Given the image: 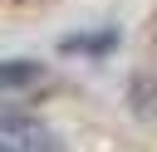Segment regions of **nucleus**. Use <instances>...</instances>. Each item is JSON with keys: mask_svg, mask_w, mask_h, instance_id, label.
Listing matches in <instances>:
<instances>
[{"mask_svg": "<svg viewBox=\"0 0 157 152\" xmlns=\"http://www.w3.org/2000/svg\"><path fill=\"white\" fill-rule=\"evenodd\" d=\"M44 78V69L39 64H0V98H10V93H25L29 83H39Z\"/></svg>", "mask_w": 157, "mask_h": 152, "instance_id": "2", "label": "nucleus"}, {"mask_svg": "<svg viewBox=\"0 0 157 152\" xmlns=\"http://www.w3.org/2000/svg\"><path fill=\"white\" fill-rule=\"evenodd\" d=\"M113 44V34H93V39H69L64 49H108Z\"/></svg>", "mask_w": 157, "mask_h": 152, "instance_id": "3", "label": "nucleus"}, {"mask_svg": "<svg viewBox=\"0 0 157 152\" xmlns=\"http://www.w3.org/2000/svg\"><path fill=\"white\" fill-rule=\"evenodd\" d=\"M0 152H59V137L25 113H0Z\"/></svg>", "mask_w": 157, "mask_h": 152, "instance_id": "1", "label": "nucleus"}]
</instances>
